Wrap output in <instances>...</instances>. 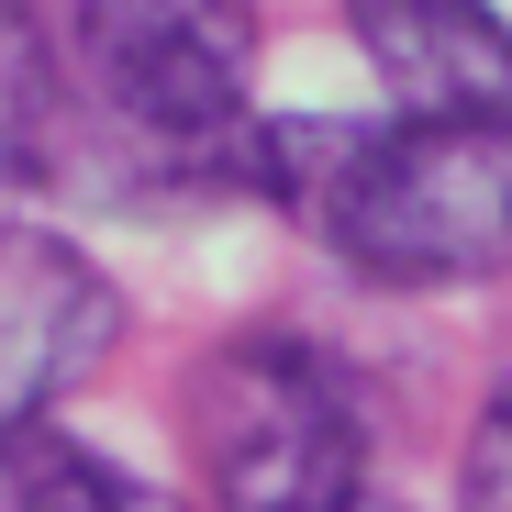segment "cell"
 Here are the masks:
<instances>
[{
  "label": "cell",
  "mask_w": 512,
  "mask_h": 512,
  "mask_svg": "<svg viewBox=\"0 0 512 512\" xmlns=\"http://www.w3.org/2000/svg\"><path fill=\"white\" fill-rule=\"evenodd\" d=\"M245 167L379 290L490 279L512 256V112L268 123L245 134Z\"/></svg>",
  "instance_id": "1"
},
{
  "label": "cell",
  "mask_w": 512,
  "mask_h": 512,
  "mask_svg": "<svg viewBox=\"0 0 512 512\" xmlns=\"http://www.w3.org/2000/svg\"><path fill=\"white\" fill-rule=\"evenodd\" d=\"M190 446L223 512H357V379L301 334H234L190 368Z\"/></svg>",
  "instance_id": "2"
},
{
  "label": "cell",
  "mask_w": 512,
  "mask_h": 512,
  "mask_svg": "<svg viewBox=\"0 0 512 512\" xmlns=\"http://www.w3.org/2000/svg\"><path fill=\"white\" fill-rule=\"evenodd\" d=\"M90 90L112 101L123 134L156 156H245V67H256V12L245 0H67Z\"/></svg>",
  "instance_id": "3"
},
{
  "label": "cell",
  "mask_w": 512,
  "mask_h": 512,
  "mask_svg": "<svg viewBox=\"0 0 512 512\" xmlns=\"http://www.w3.org/2000/svg\"><path fill=\"white\" fill-rule=\"evenodd\" d=\"M123 290L45 223H0V457L45 435V412L112 357Z\"/></svg>",
  "instance_id": "4"
},
{
  "label": "cell",
  "mask_w": 512,
  "mask_h": 512,
  "mask_svg": "<svg viewBox=\"0 0 512 512\" xmlns=\"http://www.w3.org/2000/svg\"><path fill=\"white\" fill-rule=\"evenodd\" d=\"M390 112H512V23L490 0H346Z\"/></svg>",
  "instance_id": "5"
},
{
  "label": "cell",
  "mask_w": 512,
  "mask_h": 512,
  "mask_svg": "<svg viewBox=\"0 0 512 512\" xmlns=\"http://www.w3.org/2000/svg\"><path fill=\"white\" fill-rule=\"evenodd\" d=\"M0 468H12V501H23V512H167L145 479H123L112 457L67 446V435H23Z\"/></svg>",
  "instance_id": "6"
},
{
  "label": "cell",
  "mask_w": 512,
  "mask_h": 512,
  "mask_svg": "<svg viewBox=\"0 0 512 512\" xmlns=\"http://www.w3.org/2000/svg\"><path fill=\"white\" fill-rule=\"evenodd\" d=\"M34 145H45V45L0 0V167H34Z\"/></svg>",
  "instance_id": "7"
},
{
  "label": "cell",
  "mask_w": 512,
  "mask_h": 512,
  "mask_svg": "<svg viewBox=\"0 0 512 512\" xmlns=\"http://www.w3.org/2000/svg\"><path fill=\"white\" fill-rule=\"evenodd\" d=\"M457 501H468V512H512V379L490 390L479 435H468V479H457Z\"/></svg>",
  "instance_id": "8"
},
{
  "label": "cell",
  "mask_w": 512,
  "mask_h": 512,
  "mask_svg": "<svg viewBox=\"0 0 512 512\" xmlns=\"http://www.w3.org/2000/svg\"><path fill=\"white\" fill-rule=\"evenodd\" d=\"M357 512H368V501H357Z\"/></svg>",
  "instance_id": "9"
}]
</instances>
